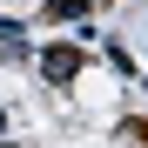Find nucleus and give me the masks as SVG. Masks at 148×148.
Returning a JSON list of instances; mask_svg holds the SVG:
<instances>
[{"mask_svg": "<svg viewBox=\"0 0 148 148\" xmlns=\"http://www.w3.org/2000/svg\"><path fill=\"white\" fill-rule=\"evenodd\" d=\"M40 67H47V81H74V74H81V54H74V47H47Z\"/></svg>", "mask_w": 148, "mask_h": 148, "instance_id": "1", "label": "nucleus"}, {"mask_svg": "<svg viewBox=\"0 0 148 148\" xmlns=\"http://www.w3.org/2000/svg\"><path fill=\"white\" fill-rule=\"evenodd\" d=\"M47 14H54V20H81V14H88V0H47Z\"/></svg>", "mask_w": 148, "mask_h": 148, "instance_id": "2", "label": "nucleus"}]
</instances>
